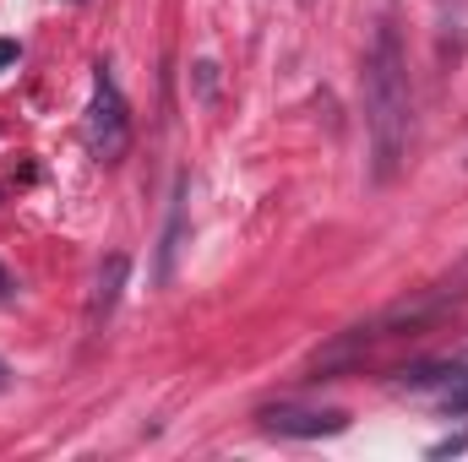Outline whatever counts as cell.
Returning <instances> with one entry per match:
<instances>
[{"mask_svg": "<svg viewBox=\"0 0 468 462\" xmlns=\"http://www.w3.org/2000/svg\"><path fill=\"white\" fill-rule=\"evenodd\" d=\"M365 131H370V180L387 185L409 158L414 131V93H409V55L392 22L376 27V44L365 55Z\"/></svg>", "mask_w": 468, "mask_h": 462, "instance_id": "1", "label": "cell"}, {"mask_svg": "<svg viewBox=\"0 0 468 462\" xmlns=\"http://www.w3.org/2000/svg\"><path fill=\"white\" fill-rule=\"evenodd\" d=\"M82 136H88V147H93L99 163H120L125 147H131V115H125V99H120L110 66H93V93H88Z\"/></svg>", "mask_w": 468, "mask_h": 462, "instance_id": "2", "label": "cell"}, {"mask_svg": "<svg viewBox=\"0 0 468 462\" xmlns=\"http://www.w3.org/2000/svg\"><path fill=\"white\" fill-rule=\"evenodd\" d=\"M409 392H425L447 419H458L468 414V348L463 353H452V359H425V364H409L403 375H398Z\"/></svg>", "mask_w": 468, "mask_h": 462, "instance_id": "3", "label": "cell"}, {"mask_svg": "<svg viewBox=\"0 0 468 462\" xmlns=\"http://www.w3.org/2000/svg\"><path fill=\"white\" fill-rule=\"evenodd\" d=\"M256 419H261L267 436H283V441H322V436H344L349 430V414L344 408H300V403L261 408Z\"/></svg>", "mask_w": 468, "mask_h": 462, "instance_id": "4", "label": "cell"}, {"mask_svg": "<svg viewBox=\"0 0 468 462\" xmlns=\"http://www.w3.org/2000/svg\"><path fill=\"white\" fill-rule=\"evenodd\" d=\"M125 272H131V261H125V256H110V261H104V272H99V283H93V305H88V321H93V327L115 310Z\"/></svg>", "mask_w": 468, "mask_h": 462, "instance_id": "5", "label": "cell"}, {"mask_svg": "<svg viewBox=\"0 0 468 462\" xmlns=\"http://www.w3.org/2000/svg\"><path fill=\"white\" fill-rule=\"evenodd\" d=\"M16 55H22V49H16V44H11V38H0V66H11V60H16Z\"/></svg>", "mask_w": 468, "mask_h": 462, "instance_id": "6", "label": "cell"}, {"mask_svg": "<svg viewBox=\"0 0 468 462\" xmlns=\"http://www.w3.org/2000/svg\"><path fill=\"white\" fill-rule=\"evenodd\" d=\"M0 299H11V278H5V267H0Z\"/></svg>", "mask_w": 468, "mask_h": 462, "instance_id": "7", "label": "cell"}, {"mask_svg": "<svg viewBox=\"0 0 468 462\" xmlns=\"http://www.w3.org/2000/svg\"><path fill=\"white\" fill-rule=\"evenodd\" d=\"M5 381H11V370H5V359H0V386H5Z\"/></svg>", "mask_w": 468, "mask_h": 462, "instance_id": "8", "label": "cell"}]
</instances>
